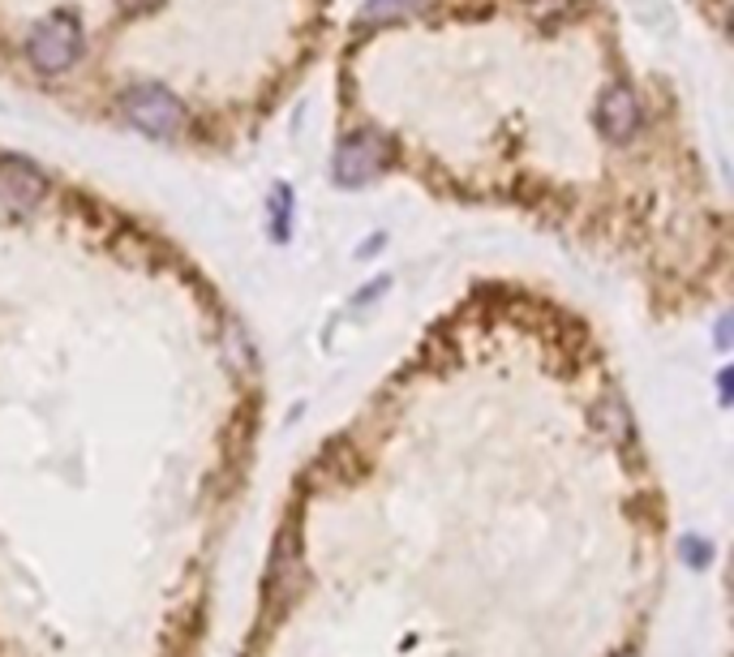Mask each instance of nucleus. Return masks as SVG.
I'll use <instances>...</instances> for the list:
<instances>
[{
    "label": "nucleus",
    "instance_id": "8",
    "mask_svg": "<svg viewBox=\"0 0 734 657\" xmlns=\"http://www.w3.org/2000/svg\"><path fill=\"white\" fill-rule=\"evenodd\" d=\"M684 558L691 567H704V563L713 558V546H709L704 537H684Z\"/></svg>",
    "mask_w": 734,
    "mask_h": 657
},
{
    "label": "nucleus",
    "instance_id": "9",
    "mask_svg": "<svg viewBox=\"0 0 734 657\" xmlns=\"http://www.w3.org/2000/svg\"><path fill=\"white\" fill-rule=\"evenodd\" d=\"M623 657H632V654H623Z\"/></svg>",
    "mask_w": 734,
    "mask_h": 657
},
{
    "label": "nucleus",
    "instance_id": "7",
    "mask_svg": "<svg viewBox=\"0 0 734 657\" xmlns=\"http://www.w3.org/2000/svg\"><path fill=\"white\" fill-rule=\"evenodd\" d=\"M289 224H293V190H275V241L289 237Z\"/></svg>",
    "mask_w": 734,
    "mask_h": 657
},
{
    "label": "nucleus",
    "instance_id": "1",
    "mask_svg": "<svg viewBox=\"0 0 734 657\" xmlns=\"http://www.w3.org/2000/svg\"><path fill=\"white\" fill-rule=\"evenodd\" d=\"M26 56H31L35 69H44V73H65V69L82 56V22H78L69 9L44 18V22L31 31V39H26Z\"/></svg>",
    "mask_w": 734,
    "mask_h": 657
},
{
    "label": "nucleus",
    "instance_id": "2",
    "mask_svg": "<svg viewBox=\"0 0 734 657\" xmlns=\"http://www.w3.org/2000/svg\"><path fill=\"white\" fill-rule=\"evenodd\" d=\"M121 107H125L129 125L143 129V134H150V138H172V134L185 125V107H181V100H177L168 87H155V82H147V87H129L125 100H121Z\"/></svg>",
    "mask_w": 734,
    "mask_h": 657
},
{
    "label": "nucleus",
    "instance_id": "6",
    "mask_svg": "<svg viewBox=\"0 0 734 657\" xmlns=\"http://www.w3.org/2000/svg\"><path fill=\"white\" fill-rule=\"evenodd\" d=\"M421 0H365V22H379V18H399V13H408V9H417Z\"/></svg>",
    "mask_w": 734,
    "mask_h": 657
},
{
    "label": "nucleus",
    "instance_id": "5",
    "mask_svg": "<svg viewBox=\"0 0 734 657\" xmlns=\"http://www.w3.org/2000/svg\"><path fill=\"white\" fill-rule=\"evenodd\" d=\"M0 199L31 211L48 199V177L31 159H0Z\"/></svg>",
    "mask_w": 734,
    "mask_h": 657
},
{
    "label": "nucleus",
    "instance_id": "4",
    "mask_svg": "<svg viewBox=\"0 0 734 657\" xmlns=\"http://www.w3.org/2000/svg\"><path fill=\"white\" fill-rule=\"evenodd\" d=\"M597 125L610 143H632L640 134V100L632 87H606L597 100Z\"/></svg>",
    "mask_w": 734,
    "mask_h": 657
},
{
    "label": "nucleus",
    "instance_id": "3",
    "mask_svg": "<svg viewBox=\"0 0 734 657\" xmlns=\"http://www.w3.org/2000/svg\"><path fill=\"white\" fill-rule=\"evenodd\" d=\"M387 155H392V143L374 129H357L352 138H343V147L336 151V181L357 190V185H370L383 168H387Z\"/></svg>",
    "mask_w": 734,
    "mask_h": 657
}]
</instances>
